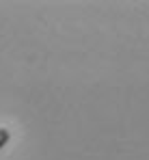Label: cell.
I'll return each mask as SVG.
<instances>
[{
    "label": "cell",
    "mask_w": 149,
    "mask_h": 160,
    "mask_svg": "<svg viewBox=\"0 0 149 160\" xmlns=\"http://www.w3.org/2000/svg\"><path fill=\"white\" fill-rule=\"evenodd\" d=\"M9 138H11V132H9L7 128H0V149L9 143Z\"/></svg>",
    "instance_id": "6da1fadb"
}]
</instances>
